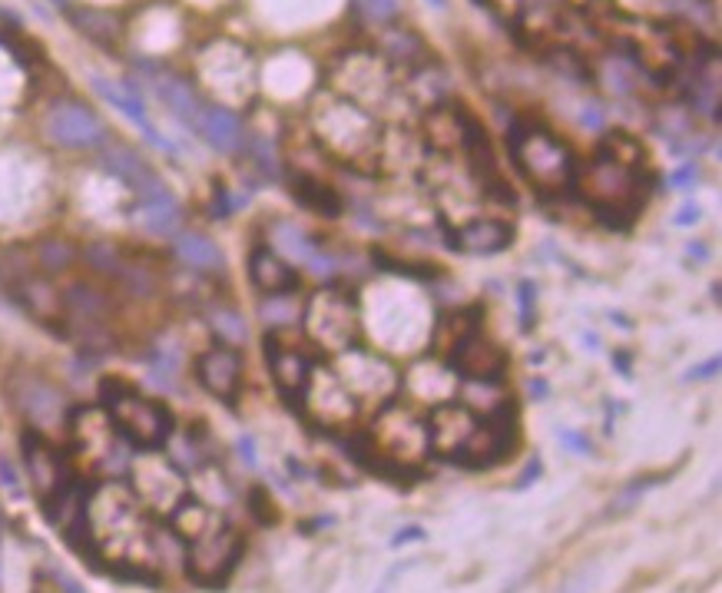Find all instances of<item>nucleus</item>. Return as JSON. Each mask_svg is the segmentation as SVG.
Masks as SVG:
<instances>
[{
    "instance_id": "nucleus-1",
    "label": "nucleus",
    "mask_w": 722,
    "mask_h": 593,
    "mask_svg": "<svg viewBox=\"0 0 722 593\" xmlns=\"http://www.w3.org/2000/svg\"><path fill=\"white\" fill-rule=\"evenodd\" d=\"M573 186L603 219H630L643 203L640 146L630 136H607L597 163L583 176L577 173Z\"/></svg>"
},
{
    "instance_id": "nucleus-2",
    "label": "nucleus",
    "mask_w": 722,
    "mask_h": 593,
    "mask_svg": "<svg viewBox=\"0 0 722 593\" xmlns=\"http://www.w3.org/2000/svg\"><path fill=\"white\" fill-rule=\"evenodd\" d=\"M365 444L371 458H378L388 471H414L421 468L431 454L428 421L411 405L388 401L385 408H378L375 421H371Z\"/></svg>"
},
{
    "instance_id": "nucleus-3",
    "label": "nucleus",
    "mask_w": 722,
    "mask_h": 593,
    "mask_svg": "<svg viewBox=\"0 0 722 593\" xmlns=\"http://www.w3.org/2000/svg\"><path fill=\"white\" fill-rule=\"evenodd\" d=\"M100 401L106 418L120 431L123 441L136 444V448H159L173 434V415L153 398H143L140 391L130 388L120 378H106L100 385Z\"/></svg>"
},
{
    "instance_id": "nucleus-4",
    "label": "nucleus",
    "mask_w": 722,
    "mask_h": 593,
    "mask_svg": "<svg viewBox=\"0 0 722 593\" xmlns=\"http://www.w3.org/2000/svg\"><path fill=\"white\" fill-rule=\"evenodd\" d=\"M511 150L524 179L540 193L557 196L577 183V166H573L570 150L547 130H537V126L520 130L511 136Z\"/></svg>"
},
{
    "instance_id": "nucleus-5",
    "label": "nucleus",
    "mask_w": 722,
    "mask_h": 593,
    "mask_svg": "<svg viewBox=\"0 0 722 593\" xmlns=\"http://www.w3.org/2000/svg\"><path fill=\"white\" fill-rule=\"evenodd\" d=\"M332 372L345 385L348 395L355 398L358 411L385 408L388 401L398 395V388H401V375H398L395 362H388V358L378 355V352L355 348V345L335 355Z\"/></svg>"
},
{
    "instance_id": "nucleus-6",
    "label": "nucleus",
    "mask_w": 722,
    "mask_h": 593,
    "mask_svg": "<svg viewBox=\"0 0 722 593\" xmlns=\"http://www.w3.org/2000/svg\"><path fill=\"white\" fill-rule=\"evenodd\" d=\"M305 338L328 355H338L355 345L358 338V309L345 289H322L302 312Z\"/></svg>"
},
{
    "instance_id": "nucleus-7",
    "label": "nucleus",
    "mask_w": 722,
    "mask_h": 593,
    "mask_svg": "<svg viewBox=\"0 0 722 593\" xmlns=\"http://www.w3.org/2000/svg\"><path fill=\"white\" fill-rule=\"evenodd\" d=\"M299 405H302L305 415H309L315 425L325 428V431L355 428V421L361 415L358 405H355V398L348 395L345 385L338 381V375L332 372V368H325V365L312 368L309 385H305Z\"/></svg>"
},
{
    "instance_id": "nucleus-8",
    "label": "nucleus",
    "mask_w": 722,
    "mask_h": 593,
    "mask_svg": "<svg viewBox=\"0 0 722 593\" xmlns=\"http://www.w3.org/2000/svg\"><path fill=\"white\" fill-rule=\"evenodd\" d=\"M239 554H242L239 531L219 521L216 527H209L203 537L189 540V547H186L189 577H193L196 584L216 587V584H222V580L232 574V567H236Z\"/></svg>"
},
{
    "instance_id": "nucleus-9",
    "label": "nucleus",
    "mask_w": 722,
    "mask_h": 593,
    "mask_svg": "<svg viewBox=\"0 0 722 593\" xmlns=\"http://www.w3.org/2000/svg\"><path fill=\"white\" fill-rule=\"evenodd\" d=\"M265 362H269V375L279 385V391L289 401H299L305 385H309V375L315 362V345L309 338L302 342H289L285 328H275V332L265 335Z\"/></svg>"
},
{
    "instance_id": "nucleus-10",
    "label": "nucleus",
    "mask_w": 722,
    "mask_h": 593,
    "mask_svg": "<svg viewBox=\"0 0 722 593\" xmlns=\"http://www.w3.org/2000/svg\"><path fill=\"white\" fill-rule=\"evenodd\" d=\"M133 484L140 501L159 514H173V507L186 497V478L163 454H146L133 464Z\"/></svg>"
},
{
    "instance_id": "nucleus-11",
    "label": "nucleus",
    "mask_w": 722,
    "mask_h": 593,
    "mask_svg": "<svg viewBox=\"0 0 722 593\" xmlns=\"http://www.w3.org/2000/svg\"><path fill=\"white\" fill-rule=\"evenodd\" d=\"M73 438H77L80 454L97 468H126V451L120 431L113 428V421L106 418L103 408H80L73 415Z\"/></svg>"
},
{
    "instance_id": "nucleus-12",
    "label": "nucleus",
    "mask_w": 722,
    "mask_h": 593,
    "mask_svg": "<svg viewBox=\"0 0 722 593\" xmlns=\"http://www.w3.org/2000/svg\"><path fill=\"white\" fill-rule=\"evenodd\" d=\"M477 425H481V418H477L474 411H467L461 401H441V405H434L431 418H428L431 451H438L441 458L461 464Z\"/></svg>"
},
{
    "instance_id": "nucleus-13",
    "label": "nucleus",
    "mask_w": 722,
    "mask_h": 593,
    "mask_svg": "<svg viewBox=\"0 0 722 593\" xmlns=\"http://www.w3.org/2000/svg\"><path fill=\"white\" fill-rule=\"evenodd\" d=\"M20 448H24L30 484H34V491L40 494V501H50L53 494L63 491V487L73 481L70 461L63 458L40 431H27L24 438H20Z\"/></svg>"
},
{
    "instance_id": "nucleus-14",
    "label": "nucleus",
    "mask_w": 722,
    "mask_h": 593,
    "mask_svg": "<svg viewBox=\"0 0 722 593\" xmlns=\"http://www.w3.org/2000/svg\"><path fill=\"white\" fill-rule=\"evenodd\" d=\"M47 136L67 150H87L103 143V123L80 103H57L47 116Z\"/></svg>"
},
{
    "instance_id": "nucleus-15",
    "label": "nucleus",
    "mask_w": 722,
    "mask_h": 593,
    "mask_svg": "<svg viewBox=\"0 0 722 593\" xmlns=\"http://www.w3.org/2000/svg\"><path fill=\"white\" fill-rule=\"evenodd\" d=\"M451 246L458 252H467V256H497L514 242V226L504 219H491V216H474V219H461V226L448 229Z\"/></svg>"
},
{
    "instance_id": "nucleus-16",
    "label": "nucleus",
    "mask_w": 722,
    "mask_h": 593,
    "mask_svg": "<svg viewBox=\"0 0 722 593\" xmlns=\"http://www.w3.org/2000/svg\"><path fill=\"white\" fill-rule=\"evenodd\" d=\"M196 378H199V385L209 391V395H216L219 401L232 405L236 395H239V385H242V358L232 352V348H226V345L209 348V352L199 355Z\"/></svg>"
},
{
    "instance_id": "nucleus-17",
    "label": "nucleus",
    "mask_w": 722,
    "mask_h": 593,
    "mask_svg": "<svg viewBox=\"0 0 722 593\" xmlns=\"http://www.w3.org/2000/svg\"><path fill=\"white\" fill-rule=\"evenodd\" d=\"M103 166L110 169L113 176H120L123 183L130 186L140 199L169 196V189L163 186V179H159L133 150H126V146H120V143H106L103 146Z\"/></svg>"
},
{
    "instance_id": "nucleus-18",
    "label": "nucleus",
    "mask_w": 722,
    "mask_h": 593,
    "mask_svg": "<svg viewBox=\"0 0 722 593\" xmlns=\"http://www.w3.org/2000/svg\"><path fill=\"white\" fill-rule=\"evenodd\" d=\"M448 365L461 378H501L504 368H507V358H504L501 348H497L494 342H487V338L477 332L448 358Z\"/></svg>"
},
{
    "instance_id": "nucleus-19",
    "label": "nucleus",
    "mask_w": 722,
    "mask_h": 593,
    "mask_svg": "<svg viewBox=\"0 0 722 593\" xmlns=\"http://www.w3.org/2000/svg\"><path fill=\"white\" fill-rule=\"evenodd\" d=\"M90 83H93V90H97L100 97L110 103V107H116V110L126 116V120L140 126V130L146 133V140H150L153 146H159V150H169V143L163 140V136H159V130L150 123V116H146L143 103H140V97L133 93V87H126V83H116V80H106V77H100V73H93Z\"/></svg>"
},
{
    "instance_id": "nucleus-20",
    "label": "nucleus",
    "mask_w": 722,
    "mask_h": 593,
    "mask_svg": "<svg viewBox=\"0 0 722 593\" xmlns=\"http://www.w3.org/2000/svg\"><path fill=\"white\" fill-rule=\"evenodd\" d=\"M249 275L265 295H285L299 292V272L285 262L279 252L269 246H259L249 259Z\"/></svg>"
},
{
    "instance_id": "nucleus-21",
    "label": "nucleus",
    "mask_w": 722,
    "mask_h": 593,
    "mask_svg": "<svg viewBox=\"0 0 722 593\" xmlns=\"http://www.w3.org/2000/svg\"><path fill=\"white\" fill-rule=\"evenodd\" d=\"M477 328H481V312H477V309H451V312H444L438 319V325H434L431 348L438 352V358L448 362V358L458 352L467 338L477 335Z\"/></svg>"
},
{
    "instance_id": "nucleus-22",
    "label": "nucleus",
    "mask_w": 722,
    "mask_h": 593,
    "mask_svg": "<svg viewBox=\"0 0 722 593\" xmlns=\"http://www.w3.org/2000/svg\"><path fill=\"white\" fill-rule=\"evenodd\" d=\"M458 398L467 411H474L477 418H497L511 411L507 391L501 385V378H461Z\"/></svg>"
},
{
    "instance_id": "nucleus-23",
    "label": "nucleus",
    "mask_w": 722,
    "mask_h": 593,
    "mask_svg": "<svg viewBox=\"0 0 722 593\" xmlns=\"http://www.w3.org/2000/svg\"><path fill=\"white\" fill-rule=\"evenodd\" d=\"M272 232H275V246H279L282 252H289V256L295 262H302L309 272H315V275H332L335 272L332 256H325L322 249L312 246V239L305 236L302 229H295L292 222H279Z\"/></svg>"
},
{
    "instance_id": "nucleus-24",
    "label": "nucleus",
    "mask_w": 722,
    "mask_h": 593,
    "mask_svg": "<svg viewBox=\"0 0 722 593\" xmlns=\"http://www.w3.org/2000/svg\"><path fill=\"white\" fill-rule=\"evenodd\" d=\"M17 295V302L24 305V309L34 315L37 322H44V325H63L67 319H63V299L57 292L50 289V285L44 279H20V285L14 289Z\"/></svg>"
},
{
    "instance_id": "nucleus-25",
    "label": "nucleus",
    "mask_w": 722,
    "mask_h": 593,
    "mask_svg": "<svg viewBox=\"0 0 722 593\" xmlns=\"http://www.w3.org/2000/svg\"><path fill=\"white\" fill-rule=\"evenodd\" d=\"M196 130L206 136V140L222 153H236L242 146V123L236 113L222 110V107H203V116H199Z\"/></svg>"
},
{
    "instance_id": "nucleus-26",
    "label": "nucleus",
    "mask_w": 722,
    "mask_h": 593,
    "mask_svg": "<svg viewBox=\"0 0 722 593\" xmlns=\"http://www.w3.org/2000/svg\"><path fill=\"white\" fill-rule=\"evenodd\" d=\"M153 83H156V93L163 97V103L179 116V120H186L189 126L199 123V116H203V103L196 100V93L186 80L173 77V73H153Z\"/></svg>"
},
{
    "instance_id": "nucleus-27",
    "label": "nucleus",
    "mask_w": 722,
    "mask_h": 593,
    "mask_svg": "<svg viewBox=\"0 0 722 593\" xmlns=\"http://www.w3.org/2000/svg\"><path fill=\"white\" fill-rule=\"evenodd\" d=\"M176 256L186 262L189 269L199 272H216L222 269V252L203 232H179L176 236Z\"/></svg>"
},
{
    "instance_id": "nucleus-28",
    "label": "nucleus",
    "mask_w": 722,
    "mask_h": 593,
    "mask_svg": "<svg viewBox=\"0 0 722 593\" xmlns=\"http://www.w3.org/2000/svg\"><path fill=\"white\" fill-rule=\"evenodd\" d=\"M169 524H173V531L189 544V540L203 537V534L209 531V527H216V524H219V517L212 514L206 504L189 501V497H183V501H179V504L173 507V514H169Z\"/></svg>"
},
{
    "instance_id": "nucleus-29",
    "label": "nucleus",
    "mask_w": 722,
    "mask_h": 593,
    "mask_svg": "<svg viewBox=\"0 0 722 593\" xmlns=\"http://www.w3.org/2000/svg\"><path fill=\"white\" fill-rule=\"evenodd\" d=\"M292 193L299 199L302 206H309L312 213H322V216H338L342 213V199L332 186H325L322 179H312V176H302L292 183Z\"/></svg>"
},
{
    "instance_id": "nucleus-30",
    "label": "nucleus",
    "mask_w": 722,
    "mask_h": 593,
    "mask_svg": "<svg viewBox=\"0 0 722 593\" xmlns=\"http://www.w3.org/2000/svg\"><path fill=\"white\" fill-rule=\"evenodd\" d=\"M140 222L143 229H150L153 236H173L179 229V206L173 196L159 199H143L140 203Z\"/></svg>"
},
{
    "instance_id": "nucleus-31",
    "label": "nucleus",
    "mask_w": 722,
    "mask_h": 593,
    "mask_svg": "<svg viewBox=\"0 0 722 593\" xmlns=\"http://www.w3.org/2000/svg\"><path fill=\"white\" fill-rule=\"evenodd\" d=\"M24 411L37 425H53V421L63 418V398L53 388L40 385V381H30L24 395Z\"/></svg>"
},
{
    "instance_id": "nucleus-32",
    "label": "nucleus",
    "mask_w": 722,
    "mask_h": 593,
    "mask_svg": "<svg viewBox=\"0 0 722 593\" xmlns=\"http://www.w3.org/2000/svg\"><path fill=\"white\" fill-rule=\"evenodd\" d=\"M262 322L272 328H292L295 322H302V302H295V292L272 295L262 302Z\"/></svg>"
},
{
    "instance_id": "nucleus-33",
    "label": "nucleus",
    "mask_w": 722,
    "mask_h": 593,
    "mask_svg": "<svg viewBox=\"0 0 722 593\" xmlns=\"http://www.w3.org/2000/svg\"><path fill=\"white\" fill-rule=\"evenodd\" d=\"M70 262H73V249L67 242H44V246H40V266L44 269L60 272V269H67Z\"/></svg>"
},
{
    "instance_id": "nucleus-34",
    "label": "nucleus",
    "mask_w": 722,
    "mask_h": 593,
    "mask_svg": "<svg viewBox=\"0 0 722 593\" xmlns=\"http://www.w3.org/2000/svg\"><path fill=\"white\" fill-rule=\"evenodd\" d=\"M77 24L87 30V37H97V40H106V37H113L116 34V20L113 17H106V14H87V10H83V14H77Z\"/></svg>"
},
{
    "instance_id": "nucleus-35",
    "label": "nucleus",
    "mask_w": 722,
    "mask_h": 593,
    "mask_svg": "<svg viewBox=\"0 0 722 593\" xmlns=\"http://www.w3.org/2000/svg\"><path fill=\"white\" fill-rule=\"evenodd\" d=\"M212 319V325H216V332L219 335H226V338H232V342H242V338H246V328H242V319L236 312H229V309H216L209 315Z\"/></svg>"
},
{
    "instance_id": "nucleus-36",
    "label": "nucleus",
    "mask_w": 722,
    "mask_h": 593,
    "mask_svg": "<svg viewBox=\"0 0 722 593\" xmlns=\"http://www.w3.org/2000/svg\"><path fill=\"white\" fill-rule=\"evenodd\" d=\"M358 7L371 20H391L398 14V0H358Z\"/></svg>"
},
{
    "instance_id": "nucleus-37",
    "label": "nucleus",
    "mask_w": 722,
    "mask_h": 593,
    "mask_svg": "<svg viewBox=\"0 0 722 593\" xmlns=\"http://www.w3.org/2000/svg\"><path fill=\"white\" fill-rule=\"evenodd\" d=\"M0 484H4L10 494H20V478H17L14 464H10L7 458H0Z\"/></svg>"
},
{
    "instance_id": "nucleus-38",
    "label": "nucleus",
    "mask_w": 722,
    "mask_h": 593,
    "mask_svg": "<svg viewBox=\"0 0 722 593\" xmlns=\"http://www.w3.org/2000/svg\"><path fill=\"white\" fill-rule=\"evenodd\" d=\"M530 312H534V285L520 282V315H524V328H530Z\"/></svg>"
},
{
    "instance_id": "nucleus-39",
    "label": "nucleus",
    "mask_w": 722,
    "mask_h": 593,
    "mask_svg": "<svg viewBox=\"0 0 722 593\" xmlns=\"http://www.w3.org/2000/svg\"><path fill=\"white\" fill-rule=\"evenodd\" d=\"M716 372H719V358H709V362H703V365H696L693 372H689L686 378L689 381H696V378H703V381H709V378H716Z\"/></svg>"
},
{
    "instance_id": "nucleus-40",
    "label": "nucleus",
    "mask_w": 722,
    "mask_h": 593,
    "mask_svg": "<svg viewBox=\"0 0 722 593\" xmlns=\"http://www.w3.org/2000/svg\"><path fill=\"white\" fill-rule=\"evenodd\" d=\"M699 216H703V209H699L696 203H689V206H683V209H679L676 222H679V226H693V222H696Z\"/></svg>"
},
{
    "instance_id": "nucleus-41",
    "label": "nucleus",
    "mask_w": 722,
    "mask_h": 593,
    "mask_svg": "<svg viewBox=\"0 0 722 593\" xmlns=\"http://www.w3.org/2000/svg\"><path fill=\"white\" fill-rule=\"evenodd\" d=\"M239 451L246 454V458H242V461H246V464H256V448H252V441H249V438H239Z\"/></svg>"
},
{
    "instance_id": "nucleus-42",
    "label": "nucleus",
    "mask_w": 722,
    "mask_h": 593,
    "mask_svg": "<svg viewBox=\"0 0 722 593\" xmlns=\"http://www.w3.org/2000/svg\"><path fill=\"white\" fill-rule=\"evenodd\" d=\"M689 179H696V169H683V173H676V176H673V183H676V186H683V183H689Z\"/></svg>"
},
{
    "instance_id": "nucleus-43",
    "label": "nucleus",
    "mask_w": 722,
    "mask_h": 593,
    "mask_svg": "<svg viewBox=\"0 0 722 593\" xmlns=\"http://www.w3.org/2000/svg\"><path fill=\"white\" fill-rule=\"evenodd\" d=\"M428 4H434V7H444V4H448V0H428Z\"/></svg>"
}]
</instances>
